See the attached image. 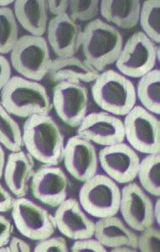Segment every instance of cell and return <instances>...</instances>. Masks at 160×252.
Returning a JSON list of instances; mask_svg holds the SVG:
<instances>
[{"label": "cell", "instance_id": "6da1fadb", "mask_svg": "<svg viewBox=\"0 0 160 252\" xmlns=\"http://www.w3.org/2000/svg\"><path fill=\"white\" fill-rule=\"evenodd\" d=\"M23 145L31 157L45 165L58 166L63 161L65 137L50 115H33L23 126Z\"/></svg>", "mask_w": 160, "mask_h": 252}, {"label": "cell", "instance_id": "7a4b0ae2", "mask_svg": "<svg viewBox=\"0 0 160 252\" xmlns=\"http://www.w3.org/2000/svg\"><path fill=\"white\" fill-rule=\"evenodd\" d=\"M123 46L120 31L101 19L87 23L82 30L81 47L85 61L99 72L117 62Z\"/></svg>", "mask_w": 160, "mask_h": 252}, {"label": "cell", "instance_id": "3957f363", "mask_svg": "<svg viewBox=\"0 0 160 252\" xmlns=\"http://www.w3.org/2000/svg\"><path fill=\"white\" fill-rule=\"evenodd\" d=\"M0 103L10 115L28 118L49 115L53 108L51 97L43 85L22 76H12L1 91Z\"/></svg>", "mask_w": 160, "mask_h": 252}, {"label": "cell", "instance_id": "277c9868", "mask_svg": "<svg viewBox=\"0 0 160 252\" xmlns=\"http://www.w3.org/2000/svg\"><path fill=\"white\" fill-rule=\"evenodd\" d=\"M91 92L97 107L117 117L126 116L137 102L134 85L117 70L100 72L93 81Z\"/></svg>", "mask_w": 160, "mask_h": 252}, {"label": "cell", "instance_id": "5b68a950", "mask_svg": "<svg viewBox=\"0 0 160 252\" xmlns=\"http://www.w3.org/2000/svg\"><path fill=\"white\" fill-rule=\"evenodd\" d=\"M10 53L12 66L24 78L39 81L49 74L52 59L44 37H19Z\"/></svg>", "mask_w": 160, "mask_h": 252}, {"label": "cell", "instance_id": "8992f818", "mask_svg": "<svg viewBox=\"0 0 160 252\" xmlns=\"http://www.w3.org/2000/svg\"><path fill=\"white\" fill-rule=\"evenodd\" d=\"M121 189L104 174H96L83 183L79 191V203L86 213L95 218L114 216L119 211Z\"/></svg>", "mask_w": 160, "mask_h": 252}, {"label": "cell", "instance_id": "52a82bcc", "mask_svg": "<svg viewBox=\"0 0 160 252\" xmlns=\"http://www.w3.org/2000/svg\"><path fill=\"white\" fill-rule=\"evenodd\" d=\"M160 45L142 31H137L123 46L116 67L128 78H141L155 69L160 62Z\"/></svg>", "mask_w": 160, "mask_h": 252}, {"label": "cell", "instance_id": "ba28073f", "mask_svg": "<svg viewBox=\"0 0 160 252\" xmlns=\"http://www.w3.org/2000/svg\"><path fill=\"white\" fill-rule=\"evenodd\" d=\"M124 117V133L130 147L146 155L160 154L159 118L141 106H135Z\"/></svg>", "mask_w": 160, "mask_h": 252}, {"label": "cell", "instance_id": "9c48e42d", "mask_svg": "<svg viewBox=\"0 0 160 252\" xmlns=\"http://www.w3.org/2000/svg\"><path fill=\"white\" fill-rule=\"evenodd\" d=\"M11 210L18 231L31 241H42L57 230L53 215L31 199L25 197L14 199Z\"/></svg>", "mask_w": 160, "mask_h": 252}, {"label": "cell", "instance_id": "30bf717a", "mask_svg": "<svg viewBox=\"0 0 160 252\" xmlns=\"http://www.w3.org/2000/svg\"><path fill=\"white\" fill-rule=\"evenodd\" d=\"M88 104V89L82 84L62 81L54 87V109L58 118L72 128L78 127L87 115Z\"/></svg>", "mask_w": 160, "mask_h": 252}, {"label": "cell", "instance_id": "8fae6325", "mask_svg": "<svg viewBox=\"0 0 160 252\" xmlns=\"http://www.w3.org/2000/svg\"><path fill=\"white\" fill-rule=\"evenodd\" d=\"M98 161L107 176L117 184L127 185L137 178L140 158L132 147L120 143L101 149Z\"/></svg>", "mask_w": 160, "mask_h": 252}, {"label": "cell", "instance_id": "7c38bea8", "mask_svg": "<svg viewBox=\"0 0 160 252\" xmlns=\"http://www.w3.org/2000/svg\"><path fill=\"white\" fill-rule=\"evenodd\" d=\"M31 181L33 196L44 205L57 208L67 199L70 181L58 166L44 164L34 171Z\"/></svg>", "mask_w": 160, "mask_h": 252}, {"label": "cell", "instance_id": "4fadbf2b", "mask_svg": "<svg viewBox=\"0 0 160 252\" xmlns=\"http://www.w3.org/2000/svg\"><path fill=\"white\" fill-rule=\"evenodd\" d=\"M77 136L102 147L124 143V121L106 112H91L76 130Z\"/></svg>", "mask_w": 160, "mask_h": 252}, {"label": "cell", "instance_id": "5bb4252c", "mask_svg": "<svg viewBox=\"0 0 160 252\" xmlns=\"http://www.w3.org/2000/svg\"><path fill=\"white\" fill-rule=\"evenodd\" d=\"M153 210L154 203L140 185L131 182L122 189L119 211L132 230L140 232L155 224Z\"/></svg>", "mask_w": 160, "mask_h": 252}, {"label": "cell", "instance_id": "9a60e30c", "mask_svg": "<svg viewBox=\"0 0 160 252\" xmlns=\"http://www.w3.org/2000/svg\"><path fill=\"white\" fill-rule=\"evenodd\" d=\"M63 162L66 171L75 180L84 183L96 174L98 154L93 143L76 135L65 144Z\"/></svg>", "mask_w": 160, "mask_h": 252}, {"label": "cell", "instance_id": "2e32d148", "mask_svg": "<svg viewBox=\"0 0 160 252\" xmlns=\"http://www.w3.org/2000/svg\"><path fill=\"white\" fill-rule=\"evenodd\" d=\"M57 230L73 241L93 237L95 222L87 216L78 200L65 199L54 214Z\"/></svg>", "mask_w": 160, "mask_h": 252}, {"label": "cell", "instance_id": "e0dca14e", "mask_svg": "<svg viewBox=\"0 0 160 252\" xmlns=\"http://www.w3.org/2000/svg\"><path fill=\"white\" fill-rule=\"evenodd\" d=\"M82 32L81 26L66 13L49 21L47 41L57 57L75 56L81 48Z\"/></svg>", "mask_w": 160, "mask_h": 252}, {"label": "cell", "instance_id": "ac0fdd59", "mask_svg": "<svg viewBox=\"0 0 160 252\" xmlns=\"http://www.w3.org/2000/svg\"><path fill=\"white\" fill-rule=\"evenodd\" d=\"M34 158L26 152H11L7 158L3 177L9 191L16 198L26 196L34 174Z\"/></svg>", "mask_w": 160, "mask_h": 252}, {"label": "cell", "instance_id": "d6986e66", "mask_svg": "<svg viewBox=\"0 0 160 252\" xmlns=\"http://www.w3.org/2000/svg\"><path fill=\"white\" fill-rule=\"evenodd\" d=\"M100 72L88 62L76 56L57 57L52 60L49 78L54 83L62 81L82 84L91 83L97 78Z\"/></svg>", "mask_w": 160, "mask_h": 252}, {"label": "cell", "instance_id": "ffe728a7", "mask_svg": "<svg viewBox=\"0 0 160 252\" xmlns=\"http://www.w3.org/2000/svg\"><path fill=\"white\" fill-rule=\"evenodd\" d=\"M93 236L106 248L128 246L138 250V235L116 216L99 219L95 222Z\"/></svg>", "mask_w": 160, "mask_h": 252}, {"label": "cell", "instance_id": "44dd1931", "mask_svg": "<svg viewBox=\"0 0 160 252\" xmlns=\"http://www.w3.org/2000/svg\"><path fill=\"white\" fill-rule=\"evenodd\" d=\"M47 6L45 0L14 1V14L23 29L31 35L42 37L48 26Z\"/></svg>", "mask_w": 160, "mask_h": 252}, {"label": "cell", "instance_id": "7402d4cb", "mask_svg": "<svg viewBox=\"0 0 160 252\" xmlns=\"http://www.w3.org/2000/svg\"><path fill=\"white\" fill-rule=\"evenodd\" d=\"M141 2L138 0H102L100 12L104 20L123 30H130L138 25Z\"/></svg>", "mask_w": 160, "mask_h": 252}, {"label": "cell", "instance_id": "603a6c76", "mask_svg": "<svg viewBox=\"0 0 160 252\" xmlns=\"http://www.w3.org/2000/svg\"><path fill=\"white\" fill-rule=\"evenodd\" d=\"M136 95L144 109L155 115H160V70L159 69H154L139 78Z\"/></svg>", "mask_w": 160, "mask_h": 252}, {"label": "cell", "instance_id": "cb8c5ba5", "mask_svg": "<svg viewBox=\"0 0 160 252\" xmlns=\"http://www.w3.org/2000/svg\"><path fill=\"white\" fill-rule=\"evenodd\" d=\"M141 188L153 196H160V155L149 154L140 160L138 175Z\"/></svg>", "mask_w": 160, "mask_h": 252}, {"label": "cell", "instance_id": "d4e9b609", "mask_svg": "<svg viewBox=\"0 0 160 252\" xmlns=\"http://www.w3.org/2000/svg\"><path fill=\"white\" fill-rule=\"evenodd\" d=\"M0 144L10 152L22 150V131L0 103Z\"/></svg>", "mask_w": 160, "mask_h": 252}, {"label": "cell", "instance_id": "484cf974", "mask_svg": "<svg viewBox=\"0 0 160 252\" xmlns=\"http://www.w3.org/2000/svg\"><path fill=\"white\" fill-rule=\"evenodd\" d=\"M144 34L156 45L160 43V2L147 0L141 5L139 21Z\"/></svg>", "mask_w": 160, "mask_h": 252}, {"label": "cell", "instance_id": "4316f807", "mask_svg": "<svg viewBox=\"0 0 160 252\" xmlns=\"http://www.w3.org/2000/svg\"><path fill=\"white\" fill-rule=\"evenodd\" d=\"M19 39L17 20L14 11L0 8V55L10 53Z\"/></svg>", "mask_w": 160, "mask_h": 252}, {"label": "cell", "instance_id": "83f0119b", "mask_svg": "<svg viewBox=\"0 0 160 252\" xmlns=\"http://www.w3.org/2000/svg\"><path fill=\"white\" fill-rule=\"evenodd\" d=\"M69 16L74 21L91 22L95 20L100 12L98 0H70L69 1Z\"/></svg>", "mask_w": 160, "mask_h": 252}, {"label": "cell", "instance_id": "f1b7e54d", "mask_svg": "<svg viewBox=\"0 0 160 252\" xmlns=\"http://www.w3.org/2000/svg\"><path fill=\"white\" fill-rule=\"evenodd\" d=\"M138 235V250L141 252H160V231L159 228L148 227Z\"/></svg>", "mask_w": 160, "mask_h": 252}, {"label": "cell", "instance_id": "f546056e", "mask_svg": "<svg viewBox=\"0 0 160 252\" xmlns=\"http://www.w3.org/2000/svg\"><path fill=\"white\" fill-rule=\"evenodd\" d=\"M35 252H69L67 241L62 236L52 235L44 239L42 241H38L34 248Z\"/></svg>", "mask_w": 160, "mask_h": 252}, {"label": "cell", "instance_id": "4dcf8cb0", "mask_svg": "<svg viewBox=\"0 0 160 252\" xmlns=\"http://www.w3.org/2000/svg\"><path fill=\"white\" fill-rule=\"evenodd\" d=\"M70 252H107V250L98 240L90 237L75 241L73 245L70 247Z\"/></svg>", "mask_w": 160, "mask_h": 252}, {"label": "cell", "instance_id": "1f68e13d", "mask_svg": "<svg viewBox=\"0 0 160 252\" xmlns=\"http://www.w3.org/2000/svg\"><path fill=\"white\" fill-rule=\"evenodd\" d=\"M14 231V225L5 216L0 215V247L9 244Z\"/></svg>", "mask_w": 160, "mask_h": 252}, {"label": "cell", "instance_id": "d6a6232c", "mask_svg": "<svg viewBox=\"0 0 160 252\" xmlns=\"http://www.w3.org/2000/svg\"><path fill=\"white\" fill-rule=\"evenodd\" d=\"M47 10L54 16H59L67 13L69 1L67 0H47Z\"/></svg>", "mask_w": 160, "mask_h": 252}, {"label": "cell", "instance_id": "836d02e7", "mask_svg": "<svg viewBox=\"0 0 160 252\" xmlns=\"http://www.w3.org/2000/svg\"><path fill=\"white\" fill-rule=\"evenodd\" d=\"M11 64L4 56L0 55V91L11 78Z\"/></svg>", "mask_w": 160, "mask_h": 252}, {"label": "cell", "instance_id": "e575fe53", "mask_svg": "<svg viewBox=\"0 0 160 252\" xmlns=\"http://www.w3.org/2000/svg\"><path fill=\"white\" fill-rule=\"evenodd\" d=\"M14 199L0 184V213H5L11 210Z\"/></svg>", "mask_w": 160, "mask_h": 252}, {"label": "cell", "instance_id": "d590c367", "mask_svg": "<svg viewBox=\"0 0 160 252\" xmlns=\"http://www.w3.org/2000/svg\"><path fill=\"white\" fill-rule=\"evenodd\" d=\"M9 248L11 252H31V247L30 244L22 239L14 236L11 237L9 244Z\"/></svg>", "mask_w": 160, "mask_h": 252}, {"label": "cell", "instance_id": "8d00e7d4", "mask_svg": "<svg viewBox=\"0 0 160 252\" xmlns=\"http://www.w3.org/2000/svg\"><path fill=\"white\" fill-rule=\"evenodd\" d=\"M154 219H155V222L158 224V226H160V199L158 197L157 200L155 201V205H154Z\"/></svg>", "mask_w": 160, "mask_h": 252}, {"label": "cell", "instance_id": "74e56055", "mask_svg": "<svg viewBox=\"0 0 160 252\" xmlns=\"http://www.w3.org/2000/svg\"><path fill=\"white\" fill-rule=\"evenodd\" d=\"M6 158L5 153L3 151V147L0 144V180L3 175V170L5 167Z\"/></svg>", "mask_w": 160, "mask_h": 252}, {"label": "cell", "instance_id": "f35d334b", "mask_svg": "<svg viewBox=\"0 0 160 252\" xmlns=\"http://www.w3.org/2000/svg\"><path fill=\"white\" fill-rule=\"evenodd\" d=\"M137 251L138 250L132 248V247H128V246H121V247H114L111 249V252H134Z\"/></svg>", "mask_w": 160, "mask_h": 252}, {"label": "cell", "instance_id": "ab89813d", "mask_svg": "<svg viewBox=\"0 0 160 252\" xmlns=\"http://www.w3.org/2000/svg\"><path fill=\"white\" fill-rule=\"evenodd\" d=\"M14 3V0H0V8H8V6Z\"/></svg>", "mask_w": 160, "mask_h": 252}]
</instances>
